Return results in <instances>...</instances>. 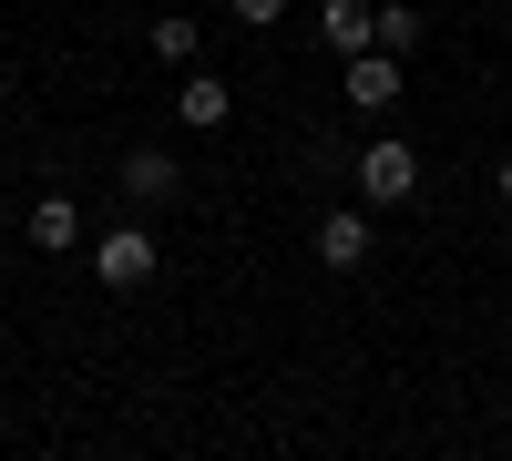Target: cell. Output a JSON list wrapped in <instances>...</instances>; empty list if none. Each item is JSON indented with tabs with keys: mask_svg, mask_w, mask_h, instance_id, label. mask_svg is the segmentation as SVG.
<instances>
[{
	"mask_svg": "<svg viewBox=\"0 0 512 461\" xmlns=\"http://www.w3.org/2000/svg\"><path fill=\"white\" fill-rule=\"evenodd\" d=\"M154 267H164V246H154L144 226H103V236H93V277L113 287V298H134V287H154Z\"/></svg>",
	"mask_w": 512,
	"mask_h": 461,
	"instance_id": "obj_1",
	"label": "cell"
},
{
	"mask_svg": "<svg viewBox=\"0 0 512 461\" xmlns=\"http://www.w3.org/2000/svg\"><path fill=\"white\" fill-rule=\"evenodd\" d=\"M0 103H11V62H0Z\"/></svg>",
	"mask_w": 512,
	"mask_h": 461,
	"instance_id": "obj_13",
	"label": "cell"
},
{
	"mask_svg": "<svg viewBox=\"0 0 512 461\" xmlns=\"http://www.w3.org/2000/svg\"><path fill=\"white\" fill-rule=\"evenodd\" d=\"M379 52H420V11H410V0L379 11Z\"/></svg>",
	"mask_w": 512,
	"mask_h": 461,
	"instance_id": "obj_10",
	"label": "cell"
},
{
	"mask_svg": "<svg viewBox=\"0 0 512 461\" xmlns=\"http://www.w3.org/2000/svg\"><path fill=\"white\" fill-rule=\"evenodd\" d=\"M21 236L41 246V257H72V246H82V205H72V195H31Z\"/></svg>",
	"mask_w": 512,
	"mask_h": 461,
	"instance_id": "obj_4",
	"label": "cell"
},
{
	"mask_svg": "<svg viewBox=\"0 0 512 461\" xmlns=\"http://www.w3.org/2000/svg\"><path fill=\"white\" fill-rule=\"evenodd\" d=\"M185 195V154H164V144H134V154H123V205H144V216H154V205H175Z\"/></svg>",
	"mask_w": 512,
	"mask_h": 461,
	"instance_id": "obj_2",
	"label": "cell"
},
{
	"mask_svg": "<svg viewBox=\"0 0 512 461\" xmlns=\"http://www.w3.org/2000/svg\"><path fill=\"white\" fill-rule=\"evenodd\" d=\"M175 113H185V134H216V123L236 113V93H226V82H216V72H205V62H195V72L175 82Z\"/></svg>",
	"mask_w": 512,
	"mask_h": 461,
	"instance_id": "obj_7",
	"label": "cell"
},
{
	"mask_svg": "<svg viewBox=\"0 0 512 461\" xmlns=\"http://www.w3.org/2000/svg\"><path fill=\"white\" fill-rule=\"evenodd\" d=\"M410 185H420V154L410 144H359V195L369 205H400Z\"/></svg>",
	"mask_w": 512,
	"mask_h": 461,
	"instance_id": "obj_3",
	"label": "cell"
},
{
	"mask_svg": "<svg viewBox=\"0 0 512 461\" xmlns=\"http://www.w3.org/2000/svg\"><path fill=\"white\" fill-rule=\"evenodd\" d=\"M226 11H236L246 31H277V21H287V0H226Z\"/></svg>",
	"mask_w": 512,
	"mask_h": 461,
	"instance_id": "obj_11",
	"label": "cell"
},
{
	"mask_svg": "<svg viewBox=\"0 0 512 461\" xmlns=\"http://www.w3.org/2000/svg\"><path fill=\"white\" fill-rule=\"evenodd\" d=\"M369 246H379V226H369V216H349V205H338V216H318V267L349 277V267H369Z\"/></svg>",
	"mask_w": 512,
	"mask_h": 461,
	"instance_id": "obj_5",
	"label": "cell"
},
{
	"mask_svg": "<svg viewBox=\"0 0 512 461\" xmlns=\"http://www.w3.org/2000/svg\"><path fill=\"white\" fill-rule=\"evenodd\" d=\"M492 195H502V205H512V154H502V164H492Z\"/></svg>",
	"mask_w": 512,
	"mask_h": 461,
	"instance_id": "obj_12",
	"label": "cell"
},
{
	"mask_svg": "<svg viewBox=\"0 0 512 461\" xmlns=\"http://www.w3.org/2000/svg\"><path fill=\"white\" fill-rule=\"evenodd\" d=\"M154 62H175V72H195V62H205V31H195L185 11H164V21H154Z\"/></svg>",
	"mask_w": 512,
	"mask_h": 461,
	"instance_id": "obj_9",
	"label": "cell"
},
{
	"mask_svg": "<svg viewBox=\"0 0 512 461\" xmlns=\"http://www.w3.org/2000/svg\"><path fill=\"white\" fill-rule=\"evenodd\" d=\"M400 103V52H349V113H390Z\"/></svg>",
	"mask_w": 512,
	"mask_h": 461,
	"instance_id": "obj_6",
	"label": "cell"
},
{
	"mask_svg": "<svg viewBox=\"0 0 512 461\" xmlns=\"http://www.w3.org/2000/svg\"><path fill=\"white\" fill-rule=\"evenodd\" d=\"M318 31H328V52H379V11L369 0H328Z\"/></svg>",
	"mask_w": 512,
	"mask_h": 461,
	"instance_id": "obj_8",
	"label": "cell"
}]
</instances>
